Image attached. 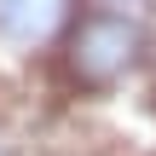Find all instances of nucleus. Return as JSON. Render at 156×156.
Returning a JSON list of instances; mask_svg holds the SVG:
<instances>
[{"label": "nucleus", "instance_id": "obj_1", "mask_svg": "<svg viewBox=\"0 0 156 156\" xmlns=\"http://www.w3.org/2000/svg\"><path fill=\"white\" fill-rule=\"evenodd\" d=\"M64 75L75 93L87 98H116L145 64L156 58V29L139 12H116V6H81L75 29L58 46Z\"/></svg>", "mask_w": 156, "mask_h": 156}, {"label": "nucleus", "instance_id": "obj_2", "mask_svg": "<svg viewBox=\"0 0 156 156\" xmlns=\"http://www.w3.org/2000/svg\"><path fill=\"white\" fill-rule=\"evenodd\" d=\"M75 17H81V0H0V64L29 69L35 58L58 52Z\"/></svg>", "mask_w": 156, "mask_h": 156}]
</instances>
